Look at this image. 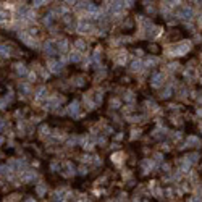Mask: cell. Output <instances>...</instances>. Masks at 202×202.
<instances>
[{
	"label": "cell",
	"mask_w": 202,
	"mask_h": 202,
	"mask_svg": "<svg viewBox=\"0 0 202 202\" xmlns=\"http://www.w3.org/2000/svg\"><path fill=\"white\" fill-rule=\"evenodd\" d=\"M57 46H58L60 52H66V50H68V41H66V39H60V41L57 42Z\"/></svg>",
	"instance_id": "obj_12"
},
{
	"label": "cell",
	"mask_w": 202,
	"mask_h": 202,
	"mask_svg": "<svg viewBox=\"0 0 202 202\" xmlns=\"http://www.w3.org/2000/svg\"><path fill=\"white\" fill-rule=\"evenodd\" d=\"M0 176L11 178V170L8 168V165H0Z\"/></svg>",
	"instance_id": "obj_11"
},
{
	"label": "cell",
	"mask_w": 202,
	"mask_h": 202,
	"mask_svg": "<svg viewBox=\"0 0 202 202\" xmlns=\"http://www.w3.org/2000/svg\"><path fill=\"white\" fill-rule=\"evenodd\" d=\"M92 26L89 23H84V21H79V25H78V31L79 32H89L91 31Z\"/></svg>",
	"instance_id": "obj_10"
},
{
	"label": "cell",
	"mask_w": 202,
	"mask_h": 202,
	"mask_svg": "<svg viewBox=\"0 0 202 202\" xmlns=\"http://www.w3.org/2000/svg\"><path fill=\"white\" fill-rule=\"evenodd\" d=\"M171 91H173V87H171V86H167V87H165V91L162 92V97H163V99H168V97L171 95Z\"/></svg>",
	"instance_id": "obj_21"
},
{
	"label": "cell",
	"mask_w": 202,
	"mask_h": 202,
	"mask_svg": "<svg viewBox=\"0 0 202 202\" xmlns=\"http://www.w3.org/2000/svg\"><path fill=\"white\" fill-rule=\"evenodd\" d=\"M20 91H23V92H29V84H23V86H20Z\"/></svg>",
	"instance_id": "obj_34"
},
{
	"label": "cell",
	"mask_w": 202,
	"mask_h": 202,
	"mask_svg": "<svg viewBox=\"0 0 202 202\" xmlns=\"http://www.w3.org/2000/svg\"><path fill=\"white\" fill-rule=\"evenodd\" d=\"M133 202H139V199H134V201H133Z\"/></svg>",
	"instance_id": "obj_51"
},
{
	"label": "cell",
	"mask_w": 202,
	"mask_h": 202,
	"mask_svg": "<svg viewBox=\"0 0 202 202\" xmlns=\"http://www.w3.org/2000/svg\"><path fill=\"white\" fill-rule=\"evenodd\" d=\"M26 18H28V20H36V11H32L31 8H29V11H28V15H26Z\"/></svg>",
	"instance_id": "obj_29"
},
{
	"label": "cell",
	"mask_w": 202,
	"mask_h": 202,
	"mask_svg": "<svg viewBox=\"0 0 202 202\" xmlns=\"http://www.w3.org/2000/svg\"><path fill=\"white\" fill-rule=\"evenodd\" d=\"M53 13H49V15H46V18H44V23H46V25H50V23H52L53 21Z\"/></svg>",
	"instance_id": "obj_25"
},
{
	"label": "cell",
	"mask_w": 202,
	"mask_h": 202,
	"mask_svg": "<svg viewBox=\"0 0 202 202\" xmlns=\"http://www.w3.org/2000/svg\"><path fill=\"white\" fill-rule=\"evenodd\" d=\"M76 137H70V139H68V146H74V144H76Z\"/></svg>",
	"instance_id": "obj_36"
},
{
	"label": "cell",
	"mask_w": 202,
	"mask_h": 202,
	"mask_svg": "<svg viewBox=\"0 0 202 202\" xmlns=\"http://www.w3.org/2000/svg\"><path fill=\"white\" fill-rule=\"evenodd\" d=\"M74 46H76V49L83 50V49H86V42H84V41H76V44H74Z\"/></svg>",
	"instance_id": "obj_28"
},
{
	"label": "cell",
	"mask_w": 202,
	"mask_h": 202,
	"mask_svg": "<svg viewBox=\"0 0 202 202\" xmlns=\"http://www.w3.org/2000/svg\"><path fill=\"white\" fill-rule=\"evenodd\" d=\"M49 66L52 68V73H55V74L62 73V70H63V63H60V62H53V60H50V62H49Z\"/></svg>",
	"instance_id": "obj_8"
},
{
	"label": "cell",
	"mask_w": 202,
	"mask_h": 202,
	"mask_svg": "<svg viewBox=\"0 0 202 202\" xmlns=\"http://www.w3.org/2000/svg\"><path fill=\"white\" fill-rule=\"evenodd\" d=\"M125 100H126V102H133V100H134V95H133V92H126Z\"/></svg>",
	"instance_id": "obj_31"
},
{
	"label": "cell",
	"mask_w": 202,
	"mask_h": 202,
	"mask_svg": "<svg viewBox=\"0 0 202 202\" xmlns=\"http://www.w3.org/2000/svg\"><path fill=\"white\" fill-rule=\"evenodd\" d=\"M112 159H113V160H115L116 163H118V162H120V159H121V154H115V155L112 157Z\"/></svg>",
	"instance_id": "obj_37"
},
{
	"label": "cell",
	"mask_w": 202,
	"mask_h": 202,
	"mask_svg": "<svg viewBox=\"0 0 202 202\" xmlns=\"http://www.w3.org/2000/svg\"><path fill=\"white\" fill-rule=\"evenodd\" d=\"M5 105H7V100H0V108H5Z\"/></svg>",
	"instance_id": "obj_43"
},
{
	"label": "cell",
	"mask_w": 202,
	"mask_h": 202,
	"mask_svg": "<svg viewBox=\"0 0 202 202\" xmlns=\"http://www.w3.org/2000/svg\"><path fill=\"white\" fill-rule=\"evenodd\" d=\"M79 173H81V175H86V173H87V168L81 167V168H79Z\"/></svg>",
	"instance_id": "obj_41"
},
{
	"label": "cell",
	"mask_w": 202,
	"mask_h": 202,
	"mask_svg": "<svg viewBox=\"0 0 202 202\" xmlns=\"http://www.w3.org/2000/svg\"><path fill=\"white\" fill-rule=\"evenodd\" d=\"M16 73L23 76V74H28V70H26V66L23 65V63H18L16 65Z\"/></svg>",
	"instance_id": "obj_18"
},
{
	"label": "cell",
	"mask_w": 202,
	"mask_h": 202,
	"mask_svg": "<svg viewBox=\"0 0 202 202\" xmlns=\"http://www.w3.org/2000/svg\"><path fill=\"white\" fill-rule=\"evenodd\" d=\"M118 202H121V201H118Z\"/></svg>",
	"instance_id": "obj_53"
},
{
	"label": "cell",
	"mask_w": 202,
	"mask_h": 202,
	"mask_svg": "<svg viewBox=\"0 0 202 202\" xmlns=\"http://www.w3.org/2000/svg\"><path fill=\"white\" fill-rule=\"evenodd\" d=\"M11 49L8 46H0V57H10Z\"/></svg>",
	"instance_id": "obj_15"
},
{
	"label": "cell",
	"mask_w": 202,
	"mask_h": 202,
	"mask_svg": "<svg viewBox=\"0 0 202 202\" xmlns=\"http://www.w3.org/2000/svg\"><path fill=\"white\" fill-rule=\"evenodd\" d=\"M120 104H121V102H120L118 99H113V100L110 102V105H113L112 108H118V107H120Z\"/></svg>",
	"instance_id": "obj_32"
},
{
	"label": "cell",
	"mask_w": 202,
	"mask_h": 202,
	"mask_svg": "<svg viewBox=\"0 0 202 202\" xmlns=\"http://www.w3.org/2000/svg\"><path fill=\"white\" fill-rule=\"evenodd\" d=\"M46 4V2H42V0H37V2H34V7L37 8V7H42V5Z\"/></svg>",
	"instance_id": "obj_38"
},
{
	"label": "cell",
	"mask_w": 202,
	"mask_h": 202,
	"mask_svg": "<svg viewBox=\"0 0 202 202\" xmlns=\"http://www.w3.org/2000/svg\"><path fill=\"white\" fill-rule=\"evenodd\" d=\"M133 134H131V139H134V137L136 136H139V131H136V129H134V131H131Z\"/></svg>",
	"instance_id": "obj_40"
},
{
	"label": "cell",
	"mask_w": 202,
	"mask_h": 202,
	"mask_svg": "<svg viewBox=\"0 0 202 202\" xmlns=\"http://www.w3.org/2000/svg\"><path fill=\"white\" fill-rule=\"evenodd\" d=\"M20 37L23 39V41L28 44L29 47H36L37 46V42H36V39H32V36H29L28 32H20Z\"/></svg>",
	"instance_id": "obj_6"
},
{
	"label": "cell",
	"mask_w": 202,
	"mask_h": 202,
	"mask_svg": "<svg viewBox=\"0 0 202 202\" xmlns=\"http://www.w3.org/2000/svg\"><path fill=\"white\" fill-rule=\"evenodd\" d=\"M178 16L183 18V20H191L192 18V8L188 5H181L178 7Z\"/></svg>",
	"instance_id": "obj_2"
},
{
	"label": "cell",
	"mask_w": 202,
	"mask_h": 202,
	"mask_svg": "<svg viewBox=\"0 0 202 202\" xmlns=\"http://www.w3.org/2000/svg\"><path fill=\"white\" fill-rule=\"evenodd\" d=\"M92 60H94V62H99V60H100V50H95L94 52V55H92Z\"/></svg>",
	"instance_id": "obj_30"
},
{
	"label": "cell",
	"mask_w": 202,
	"mask_h": 202,
	"mask_svg": "<svg viewBox=\"0 0 202 202\" xmlns=\"http://www.w3.org/2000/svg\"><path fill=\"white\" fill-rule=\"evenodd\" d=\"M41 133H42V134H44V136H46V134H47V136H49V133H50V129L47 128V126H42V128H41Z\"/></svg>",
	"instance_id": "obj_33"
},
{
	"label": "cell",
	"mask_w": 202,
	"mask_h": 202,
	"mask_svg": "<svg viewBox=\"0 0 202 202\" xmlns=\"http://www.w3.org/2000/svg\"><path fill=\"white\" fill-rule=\"evenodd\" d=\"M176 68H178V65H175V63H171V65H170V70H171V71H175Z\"/></svg>",
	"instance_id": "obj_44"
},
{
	"label": "cell",
	"mask_w": 202,
	"mask_h": 202,
	"mask_svg": "<svg viewBox=\"0 0 202 202\" xmlns=\"http://www.w3.org/2000/svg\"><path fill=\"white\" fill-rule=\"evenodd\" d=\"M157 62H159L157 58H154V57H149V58L146 60V66H154V65H157Z\"/></svg>",
	"instance_id": "obj_24"
},
{
	"label": "cell",
	"mask_w": 202,
	"mask_h": 202,
	"mask_svg": "<svg viewBox=\"0 0 202 202\" xmlns=\"http://www.w3.org/2000/svg\"><path fill=\"white\" fill-rule=\"evenodd\" d=\"M189 49H191V42L184 41V42H183V44H180V46L173 47V49L170 50V53H171V57H175V55L181 57V55H184V53L188 52Z\"/></svg>",
	"instance_id": "obj_1"
},
{
	"label": "cell",
	"mask_w": 202,
	"mask_h": 202,
	"mask_svg": "<svg viewBox=\"0 0 202 202\" xmlns=\"http://www.w3.org/2000/svg\"><path fill=\"white\" fill-rule=\"evenodd\" d=\"M68 115H71V116H76L78 113H79V102L78 100H73L70 104V107H68Z\"/></svg>",
	"instance_id": "obj_7"
},
{
	"label": "cell",
	"mask_w": 202,
	"mask_h": 202,
	"mask_svg": "<svg viewBox=\"0 0 202 202\" xmlns=\"http://www.w3.org/2000/svg\"><path fill=\"white\" fill-rule=\"evenodd\" d=\"M28 76H29V79H31V81L36 79V74H34V73H28Z\"/></svg>",
	"instance_id": "obj_45"
},
{
	"label": "cell",
	"mask_w": 202,
	"mask_h": 202,
	"mask_svg": "<svg viewBox=\"0 0 202 202\" xmlns=\"http://www.w3.org/2000/svg\"><path fill=\"white\" fill-rule=\"evenodd\" d=\"M108 10H110V15H118L125 10V2H112L108 5Z\"/></svg>",
	"instance_id": "obj_4"
},
{
	"label": "cell",
	"mask_w": 202,
	"mask_h": 202,
	"mask_svg": "<svg viewBox=\"0 0 202 202\" xmlns=\"http://www.w3.org/2000/svg\"><path fill=\"white\" fill-rule=\"evenodd\" d=\"M141 68H142V62H141V60H134V62L131 63V70L133 71H139Z\"/></svg>",
	"instance_id": "obj_17"
},
{
	"label": "cell",
	"mask_w": 202,
	"mask_h": 202,
	"mask_svg": "<svg viewBox=\"0 0 202 202\" xmlns=\"http://www.w3.org/2000/svg\"><path fill=\"white\" fill-rule=\"evenodd\" d=\"M36 191H37L39 196H44L46 194V184L44 183H41V184H37V188H36Z\"/></svg>",
	"instance_id": "obj_22"
},
{
	"label": "cell",
	"mask_w": 202,
	"mask_h": 202,
	"mask_svg": "<svg viewBox=\"0 0 202 202\" xmlns=\"http://www.w3.org/2000/svg\"><path fill=\"white\" fill-rule=\"evenodd\" d=\"M44 99H47V87L41 86L36 91V100H44Z\"/></svg>",
	"instance_id": "obj_9"
},
{
	"label": "cell",
	"mask_w": 202,
	"mask_h": 202,
	"mask_svg": "<svg viewBox=\"0 0 202 202\" xmlns=\"http://www.w3.org/2000/svg\"><path fill=\"white\" fill-rule=\"evenodd\" d=\"M36 176H37V175H36V171H28V173L23 175V181H32Z\"/></svg>",
	"instance_id": "obj_16"
},
{
	"label": "cell",
	"mask_w": 202,
	"mask_h": 202,
	"mask_svg": "<svg viewBox=\"0 0 202 202\" xmlns=\"http://www.w3.org/2000/svg\"><path fill=\"white\" fill-rule=\"evenodd\" d=\"M44 50H46V53L49 57H53L58 52V46H57V42H53V41H47L46 44H44Z\"/></svg>",
	"instance_id": "obj_3"
},
{
	"label": "cell",
	"mask_w": 202,
	"mask_h": 202,
	"mask_svg": "<svg viewBox=\"0 0 202 202\" xmlns=\"http://www.w3.org/2000/svg\"><path fill=\"white\" fill-rule=\"evenodd\" d=\"M163 81H165L163 73H154L152 78H150V84H152L154 87H160L162 84H163Z\"/></svg>",
	"instance_id": "obj_5"
},
{
	"label": "cell",
	"mask_w": 202,
	"mask_h": 202,
	"mask_svg": "<svg viewBox=\"0 0 202 202\" xmlns=\"http://www.w3.org/2000/svg\"><path fill=\"white\" fill-rule=\"evenodd\" d=\"M154 157H155V160H157V162H160V160H162V155H160V154H155Z\"/></svg>",
	"instance_id": "obj_42"
},
{
	"label": "cell",
	"mask_w": 202,
	"mask_h": 202,
	"mask_svg": "<svg viewBox=\"0 0 202 202\" xmlns=\"http://www.w3.org/2000/svg\"><path fill=\"white\" fill-rule=\"evenodd\" d=\"M184 159L192 165V163H196V162L199 160V154H189V155H188V157H184Z\"/></svg>",
	"instance_id": "obj_19"
},
{
	"label": "cell",
	"mask_w": 202,
	"mask_h": 202,
	"mask_svg": "<svg viewBox=\"0 0 202 202\" xmlns=\"http://www.w3.org/2000/svg\"><path fill=\"white\" fill-rule=\"evenodd\" d=\"M118 58H116V60H118V63H120V65H123V63H125L126 62V52H121V53H118Z\"/></svg>",
	"instance_id": "obj_26"
},
{
	"label": "cell",
	"mask_w": 202,
	"mask_h": 202,
	"mask_svg": "<svg viewBox=\"0 0 202 202\" xmlns=\"http://www.w3.org/2000/svg\"><path fill=\"white\" fill-rule=\"evenodd\" d=\"M70 60H71V62H74V63L79 62V60H81V53L79 52H73V53H71V57H70Z\"/></svg>",
	"instance_id": "obj_23"
},
{
	"label": "cell",
	"mask_w": 202,
	"mask_h": 202,
	"mask_svg": "<svg viewBox=\"0 0 202 202\" xmlns=\"http://www.w3.org/2000/svg\"><path fill=\"white\" fill-rule=\"evenodd\" d=\"M65 168H66V171H65L66 176H70V175L74 173V168L71 167V162H66V163H65Z\"/></svg>",
	"instance_id": "obj_20"
},
{
	"label": "cell",
	"mask_w": 202,
	"mask_h": 202,
	"mask_svg": "<svg viewBox=\"0 0 202 202\" xmlns=\"http://www.w3.org/2000/svg\"><path fill=\"white\" fill-rule=\"evenodd\" d=\"M57 105H58V99H57V97H53V99H50V100L46 102V108H47V110H52V108L57 107Z\"/></svg>",
	"instance_id": "obj_13"
},
{
	"label": "cell",
	"mask_w": 202,
	"mask_h": 202,
	"mask_svg": "<svg viewBox=\"0 0 202 202\" xmlns=\"http://www.w3.org/2000/svg\"><path fill=\"white\" fill-rule=\"evenodd\" d=\"M4 128H5V121H0V131H2Z\"/></svg>",
	"instance_id": "obj_48"
},
{
	"label": "cell",
	"mask_w": 202,
	"mask_h": 202,
	"mask_svg": "<svg viewBox=\"0 0 202 202\" xmlns=\"http://www.w3.org/2000/svg\"><path fill=\"white\" fill-rule=\"evenodd\" d=\"M201 23H202V16H201Z\"/></svg>",
	"instance_id": "obj_52"
},
{
	"label": "cell",
	"mask_w": 202,
	"mask_h": 202,
	"mask_svg": "<svg viewBox=\"0 0 202 202\" xmlns=\"http://www.w3.org/2000/svg\"><path fill=\"white\" fill-rule=\"evenodd\" d=\"M142 168L146 170V173H147V170H149V168H152V162H150V160H144L142 162Z\"/></svg>",
	"instance_id": "obj_27"
},
{
	"label": "cell",
	"mask_w": 202,
	"mask_h": 202,
	"mask_svg": "<svg viewBox=\"0 0 202 202\" xmlns=\"http://www.w3.org/2000/svg\"><path fill=\"white\" fill-rule=\"evenodd\" d=\"M25 202H36V199H34V197H29V199H26Z\"/></svg>",
	"instance_id": "obj_47"
},
{
	"label": "cell",
	"mask_w": 202,
	"mask_h": 202,
	"mask_svg": "<svg viewBox=\"0 0 202 202\" xmlns=\"http://www.w3.org/2000/svg\"><path fill=\"white\" fill-rule=\"evenodd\" d=\"M89 160H91V157H89V155H84L83 157V162H89Z\"/></svg>",
	"instance_id": "obj_46"
},
{
	"label": "cell",
	"mask_w": 202,
	"mask_h": 202,
	"mask_svg": "<svg viewBox=\"0 0 202 202\" xmlns=\"http://www.w3.org/2000/svg\"><path fill=\"white\" fill-rule=\"evenodd\" d=\"M189 202H202V197H201V196H194Z\"/></svg>",
	"instance_id": "obj_35"
},
{
	"label": "cell",
	"mask_w": 202,
	"mask_h": 202,
	"mask_svg": "<svg viewBox=\"0 0 202 202\" xmlns=\"http://www.w3.org/2000/svg\"><path fill=\"white\" fill-rule=\"evenodd\" d=\"M188 146H192V147H197L199 144H201V141H199V137H196V136H189L188 137Z\"/></svg>",
	"instance_id": "obj_14"
},
{
	"label": "cell",
	"mask_w": 202,
	"mask_h": 202,
	"mask_svg": "<svg viewBox=\"0 0 202 202\" xmlns=\"http://www.w3.org/2000/svg\"><path fill=\"white\" fill-rule=\"evenodd\" d=\"M58 168V163H52V170H57Z\"/></svg>",
	"instance_id": "obj_49"
},
{
	"label": "cell",
	"mask_w": 202,
	"mask_h": 202,
	"mask_svg": "<svg viewBox=\"0 0 202 202\" xmlns=\"http://www.w3.org/2000/svg\"><path fill=\"white\" fill-rule=\"evenodd\" d=\"M4 141H5V139H4V137H2V136H0V146L4 144Z\"/></svg>",
	"instance_id": "obj_50"
},
{
	"label": "cell",
	"mask_w": 202,
	"mask_h": 202,
	"mask_svg": "<svg viewBox=\"0 0 202 202\" xmlns=\"http://www.w3.org/2000/svg\"><path fill=\"white\" fill-rule=\"evenodd\" d=\"M95 100H97V102L102 100V94H100V92H95Z\"/></svg>",
	"instance_id": "obj_39"
}]
</instances>
